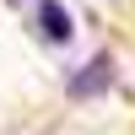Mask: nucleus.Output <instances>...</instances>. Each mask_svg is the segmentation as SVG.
<instances>
[{
  "instance_id": "nucleus-2",
  "label": "nucleus",
  "mask_w": 135,
  "mask_h": 135,
  "mask_svg": "<svg viewBox=\"0 0 135 135\" xmlns=\"http://www.w3.org/2000/svg\"><path fill=\"white\" fill-rule=\"evenodd\" d=\"M38 32L49 43H70V16H65L60 0H43V6H38Z\"/></svg>"
},
{
  "instance_id": "nucleus-1",
  "label": "nucleus",
  "mask_w": 135,
  "mask_h": 135,
  "mask_svg": "<svg viewBox=\"0 0 135 135\" xmlns=\"http://www.w3.org/2000/svg\"><path fill=\"white\" fill-rule=\"evenodd\" d=\"M108 81H114V60L108 54H92V65L70 76V97H97Z\"/></svg>"
}]
</instances>
